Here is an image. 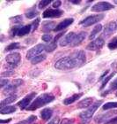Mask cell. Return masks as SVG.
I'll list each match as a JSON object with an SVG mask.
<instances>
[{
  "mask_svg": "<svg viewBox=\"0 0 117 124\" xmlns=\"http://www.w3.org/2000/svg\"><path fill=\"white\" fill-rule=\"evenodd\" d=\"M103 18H104V14H93L82 20L79 24L83 27H90L93 24L99 23V21L103 20Z\"/></svg>",
  "mask_w": 117,
  "mask_h": 124,
  "instance_id": "277c9868",
  "label": "cell"
},
{
  "mask_svg": "<svg viewBox=\"0 0 117 124\" xmlns=\"http://www.w3.org/2000/svg\"><path fill=\"white\" fill-rule=\"evenodd\" d=\"M108 73H109V70H106V72H104V73H103V75H102L101 76H100V77H99V81H101L102 79H103V78L105 77V76H106V77H107V74H108Z\"/></svg>",
  "mask_w": 117,
  "mask_h": 124,
  "instance_id": "7dc6e473",
  "label": "cell"
},
{
  "mask_svg": "<svg viewBox=\"0 0 117 124\" xmlns=\"http://www.w3.org/2000/svg\"><path fill=\"white\" fill-rule=\"evenodd\" d=\"M41 39H42V41L49 43V42H51V40H52V36L49 35V34H45V35H43V36H41Z\"/></svg>",
  "mask_w": 117,
  "mask_h": 124,
  "instance_id": "f35d334b",
  "label": "cell"
},
{
  "mask_svg": "<svg viewBox=\"0 0 117 124\" xmlns=\"http://www.w3.org/2000/svg\"><path fill=\"white\" fill-rule=\"evenodd\" d=\"M20 28L21 27L20 26H17V25H16V26H14L13 28V29H11L10 30V34H11V36H15L16 35H18V33H19V30H20Z\"/></svg>",
  "mask_w": 117,
  "mask_h": 124,
  "instance_id": "8d00e7d4",
  "label": "cell"
},
{
  "mask_svg": "<svg viewBox=\"0 0 117 124\" xmlns=\"http://www.w3.org/2000/svg\"><path fill=\"white\" fill-rule=\"evenodd\" d=\"M92 98H85L83 100L79 101L78 103V108L79 109H84V108H89L90 106L92 105Z\"/></svg>",
  "mask_w": 117,
  "mask_h": 124,
  "instance_id": "e0dca14e",
  "label": "cell"
},
{
  "mask_svg": "<svg viewBox=\"0 0 117 124\" xmlns=\"http://www.w3.org/2000/svg\"><path fill=\"white\" fill-rule=\"evenodd\" d=\"M39 14V12L36 10H33V9H30V10H28L26 13H25L26 17L27 19H33L37 17Z\"/></svg>",
  "mask_w": 117,
  "mask_h": 124,
  "instance_id": "4316f807",
  "label": "cell"
},
{
  "mask_svg": "<svg viewBox=\"0 0 117 124\" xmlns=\"http://www.w3.org/2000/svg\"><path fill=\"white\" fill-rule=\"evenodd\" d=\"M82 96H83V93H78V94H74V95L71 96L69 98H65L64 100V105L65 106H69V105H71V104H73L74 102H76L78 99L81 98Z\"/></svg>",
  "mask_w": 117,
  "mask_h": 124,
  "instance_id": "ffe728a7",
  "label": "cell"
},
{
  "mask_svg": "<svg viewBox=\"0 0 117 124\" xmlns=\"http://www.w3.org/2000/svg\"><path fill=\"white\" fill-rule=\"evenodd\" d=\"M9 84V81L7 79H2L1 80V83H0V86H1V88H4L5 85H8Z\"/></svg>",
  "mask_w": 117,
  "mask_h": 124,
  "instance_id": "ee69618b",
  "label": "cell"
},
{
  "mask_svg": "<svg viewBox=\"0 0 117 124\" xmlns=\"http://www.w3.org/2000/svg\"><path fill=\"white\" fill-rule=\"evenodd\" d=\"M113 108H117V102H107L102 106L103 110H109Z\"/></svg>",
  "mask_w": 117,
  "mask_h": 124,
  "instance_id": "f1b7e54d",
  "label": "cell"
},
{
  "mask_svg": "<svg viewBox=\"0 0 117 124\" xmlns=\"http://www.w3.org/2000/svg\"><path fill=\"white\" fill-rule=\"evenodd\" d=\"M71 57L73 58L74 60H75V61H76L77 65H78V68L82 67V66L85 63V61H86L85 53H84V52L82 51V50H78V51L73 52V53L71 54Z\"/></svg>",
  "mask_w": 117,
  "mask_h": 124,
  "instance_id": "9c48e42d",
  "label": "cell"
},
{
  "mask_svg": "<svg viewBox=\"0 0 117 124\" xmlns=\"http://www.w3.org/2000/svg\"><path fill=\"white\" fill-rule=\"evenodd\" d=\"M54 99H55V96L49 94V93H44V94L38 96L35 98V100L33 101V103H31V105L26 109L28 111H33V110L41 108L42 106L48 105V103L52 102Z\"/></svg>",
  "mask_w": 117,
  "mask_h": 124,
  "instance_id": "6da1fadb",
  "label": "cell"
},
{
  "mask_svg": "<svg viewBox=\"0 0 117 124\" xmlns=\"http://www.w3.org/2000/svg\"><path fill=\"white\" fill-rule=\"evenodd\" d=\"M13 75V70H9V71L2 73L1 76H2V77H6V76H11V75Z\"/></svg>",
  "mask_w": 117,
  "mask_h": 124,
  "instance_id": "60d3db41",
  "label": "cell"
},
{
  "mask_svg": "<svg viewBox=\"0 0 117 124\" xmlns=\"http://www.w3.org/2000/svg\"><path fill=\"white\" fill-rule=\"evenodd\" d=\"M16 112V107L13 106H7L1 108L0 110V114H13V113H15Z\"/></svg>",
  "mask_w": 117,
  "mask_h": 124,
  "instance_id": "d4e9b609",
  "label": "cell"
},
{
  "mask_svg": "<svg viewBox=\"0 0 117 124\" xmlns=\"http://www.w3.org/2000/svg\"><path fill=\"white\" fill-rule=\"evenodd\" d=\"M10 21H11V22L13 24H20L22 22L23 18H22V16L21 15H17V16H15V17H12V18H10Z\"/></svg>",
  "mask_w": 117,
  "mask_h": 124,
  "instance_id": "d6a6232c",
  "label": "cell"
},
{
  "mask_svg": "<svg viewBox=\"0 0 117 124\" xmlns=\"http://www.w3.org/2000/svg\"><path fill=\"white\" fill-rule=\"evenodd\" d=\"M64 32H60V33H58L56 36H55V38H54L53 42H56V43H57V41H58L59 39H62L61 37L64 36Z\"/></svg>",
  "mask_w": 117,
  "mask_h": 124,
  "instance_id": "b9f144b4",
  "label": "cell"
},
{
  "mask_svg": "<svg viewBox=\"0 0 117 124\" xmlns=\"http://www.w3.org/2000/svg\"><path fill=\"white\" fill-rule=\"evenodd\" d=\"M52 2L51 0H42V1H41V2L39 3V5H38V7L39 9H43V8H45L46 6H48L50 3Z\"/></svg>",
  "mask_w": 117,
  "mask_h": 124,
  "instance_id": "d590c367",
  "label": "cell"
},
{
  "mask_svg": "<svg viewBox=\"0 0 117 124\" xmlns=\"http://www.w3.org/2000/svg\"><path fill=\"white\" fill-rule=\"evenodd\" d=\"M115 90H117V78H115V80L112 81V82H111V83H110V86H109V89H108V91H107V92L103 93L102 95H105V94H107V93H108V92H111V91H115Z\"/></svg>",
  "mask_w": 117,
  "mask_h": 124,
  "instance_id": "4dcf8cb0",
  "label": "cell"
},
{
  "mask_svg": "<svg viewBox=\"0 0 117 124\" xmlns=\"http://www.w3.org/2000/svg\"><path fill=\"white\" fill-rule=\"evenodd\" d=\"M114 8V5L110 4L109 2H106V1H101V2H98L97 4L93 5L92 7V12L94 13H101V12H106V11H109Z\"/></svg>",
  "mask_w": 117,
  "mask_h": 124,
  "instance_id": "8992f818",
  "label": "cell"
},
{
  "mask_svg": "<svg viewBox=\"0 0 117 124\" xmlns=\"http://www.w3.org/2000/svg\"><path fill=\"white\" fill-rule=\"evenodd\" d=\"M56 27V23L55 21H44L42 23L41 27V30L43 32H49L51 30H55Z\"/></svg>",
  "mask_w": 117,
  "mask_h": 124,
  "instance_id": "ac0fdd59",
  "label": "cell"
},
{
  "mask_svg": "<svg viewBox=\"0 0 117 124\" xmlns=\"http://www.w3.org/2000/svg\"><path fill=\"white\" fill-rule=\"evenodd\" d=\"M107 47L109 48L110 50H115L117 49V37L113 38L111 41L108 43L107 44Z\"/></svg>",
  "mask_w": 117,
  "mask_h": 124,
  "instance_id": "836d02e7",
  "label": "cell"
},
{
  "mask_svg": "<svg viewBox=\"0 0 117 124\" xmlns=\"http://www.w3.org/2000/svg\"><path fill=\"white\" fill-rule=\"evenodd\" d=\"M56 47H57V43H56V42H51L48 45H46L45 51L47 52H52L53 51H55L56 49Z\"/></svg>",
  "mask_w": 117,
  "mask_h": 124,
  "instance_id": "83f0119b",
  "label": "cell"
},
{
  "mask_svg": "<svg viewBox=\"0 0 117 124\" xmlns=\"http://www.w3.org/2000/svg\"><path fill=\"white\" fill-rule=\"evenodd\" d=\"M53 115V110L50 108H45L41 112V119L44 121H48Z\"/></svg>",
  "mask_w": 117,
  "mask_h": 124,
  "instance_id": "44dd1931",
  "label": "cell"
},
{
  "mask_svg": "<svg viewBox=\"0 0 117 124\" xmlns=\"http://www.w3.org/2000/svg\"><path fill=\"white\" fill-rule=\"evenodd\" d=\"M17 98H18V96L16 95V94H13V95H11V96H9V97H7V98H5L4 100L1 101V103H0V106H1V108L5 107V106H9L10 104L13 103L14 101H16Z\"/></svg>",
  "mask_w": 117,
  "mask_h": 124,
  "instance_id": "d6986e66",
  "label": "cell"
},
{
  "mask_svg": "<svg viewBox=\"0 0 117 124\" xmlns=\"http://www.w3.org/2000/svg\"><path fill=\"white\" fill-rule=\"evenodd\" d=\"M18 86H16L14 83H12V84H8L5 87L4 91H3V93L4 94H11V95H13V92L16 91V88Z\"/></svg>",
  "mask_w": 117,
  "mask_h": 124,
  "instance_id": "cb8c5ba5",
  "label": "cell"
},
{
  "mask_svg": "<svg viewBox=\"0 0 117 124\" xmlns=\"http://www.w3.org/2000/svg\"><path fill=\"white\" fill-rule=\"evenodd\" d=\"M55 67L56 69L62 70V71H69V70H72L74 68L78 67L76 61L71 56H66V57L61 58L60 60H58L55 64Z\"/></svg>",
  "mask_w": 117,
  "mask_h": 124,
  "instance_id": "7a4b0ae2",
  "label": "cell"
},
{
  "mask_svg": "<svg viewBox=\"0 0 117 124\" xmlns=\"http://www.w3.org/2000/svg\"><path fill=\"white\" fill-rule=\"evenodd\" d=\"M86 37V32H79L78 34H77L76 36H75V39L73 40L72 44H71V47H75L78 46L81 44L82 42L84 41V38Z\"/></svg>",
  "mask_w": 117,
  "mask_h": 124,
  "instance_id": "2e32d148",
  "label": "cell"
},
{
  "mask_svg": "<svg viewBox=\"0 0 117 124\" xmlns=\"http://www.w3.org/2000/svg\"><path fill=\"white\" fill-rule=\"evenodd\" d=\"M105 41L104 39L101 37H98L95 40L92 41L88 45L86 46V49L89 51H98V50L101 49L102 47L104 46Z\"/></svg>",
  "mask_w": 117,
  "mask_h": 124,
  "instance_id": "30bf717a",
  "label": "cell"
},
{
  "mask_svg": "<svg viewBox=\"0 0 117 124\" xmlns=\"http://www.w3.org/2000/svg\"><path fill=\"white\" fill-rule=\"evenodd\" d=\"M36 96V93L35 92H32V93H29L28 95H26L23 99H21L20 102L18 103L19 106L20 107V109H26L27 108L28 106L31 105V101L33 100V98Z\"/></svg>",
  "mask_w": 117,
  "mask_h": 124,
  "instance_id": "4fadbf2b",
  "label": "cell"
},
{
  "mask_svg": "<svg viewBox=\"0 0 117 124\" xmlns=\"http://www.w3.org/2000/svg\"><path fill=\"white\" fill-rule=\"evenodd\" d=\"M64 14V11L59 9H47L42 13V17L45 19L50 18H59Z\"/></svg>",
  "mask_w": 117,
  "mask_h": 124,
  "instance_id": "8fae6325",
  "label": "cell"
},
{
  "mask_svg": "<svg viewBox=\"0 0 117 124\" xmlns=\"http://www.w3.org/2000/svg\"><path fill=\"white\" fill-rule=\"evenodd\" d=\"M48 124H60V122H59V119H58V118H55V119L51 120L50 122H48Z\"/></svg>",
  "mask_w": 117,
  "mask_h": 124,
  "instance_id": "f6af8a7d",
  "label": "cell"
},
{
  "mask_svg": "<svg viewBox=\"0 0 117 124\" xmlns=\"http://www.w3.org/2000/svg\"><path fill=\"white\" fill-rule=\"evenodd\" d=\"M117 114V110H115V111H109L106 113V114H99L97 116V118L95 119V122L97 123H103L106 124L107 122H108L109 121L115 118V115Z\"/></svg>",
  "mask_w": 117,
  "mask_h": 124,
  "instance_id": "ba28073f",
  "label": "cell"
},
{
  "mask_svg": "<svg viewBox=\"0 0 117 124\" xmlns=\"http://www.w3.org/2000/svg\"><path fill=\"white\" fill-rule=\"evenodd\" d=\"M32 32V25L29 24V25H25V26L21 27L20 29L19 30L18 36H24L26 35H28V34Z\"/></svg>",
  "mask_w": 117,
  "mask_h": 124,
  "instance_id": "7402d4cb",
  "label": "cell"
},
{
  "mask_svg": "<svg viewBox=\"0 0 117 124\" xmlns=\"http://www.w3.org/2000/svg\"><path fill=\"white\" fill-rule=\"evenodd\" d=\"M46 58H47V56L45 54L38 55V56H36V57H34L33 59L31 60V63L33 65L39 64V63H41V62H42L43 60H46Z\"/></svg>",
  "mask_w": 117,
  "mask_h": 124,
  "instance_id": "484cf974",
  "label": "cell"
},
{
  "mask_svg": "<svg viewBox=\"0 0 117 124\" xmlns=\"http://www.w3.org/2000/svg\"><path fill=\"white\" fill-rule=\"evenodd\" d=\"M40 21H41V20H40V18H36L35 21L31 24V25H32V32L37 29V28H38V26H39V24H40Z\"/></svg>",
  "mask_w": 117,
  "mask_h": 124,
  "instance_id": "74e56055",
  "label": "cell"
},
{
  "mask_svg": "<svg viewBox=\"0 0 117 124\" xmlns=\"http://www.w3.org/2000/svg\"><path fill=\"white\" fill-rule=\"evenodd\" d=\"M20 43H17V42L12 43V44H10L6 48H5V51H13V50H15V49H19V48H20Z\"/></svg>",
  "mask_w": 117,
  "mask_h": 124,
  "instance_id": "e575fe53",
  "label": "cell"
},
{
  "mask_svg": "<svg viewBox=\"0 0 117 124\" xmlns=\"http://www.w3.org/2000/svg\"><path fill=\"white\" fill-rule=\"evenodd\" d=\"M73 21H74V20L72 18L65 19V20H64L63 21H61L60 23L56 25V29H55L54 31L59 32V31H61V30H64V29H65L66 28H68L70 25H71V24L73 23Z\"/></svg>",
  "mask_w": 117,
  "mask_h": 124,
  "instance_id": "5bb4252c",
  "label": "cell"
},
{
  "mask_svg": "<svg viewBox=\"0 0 117 124\" xmlns=\"http://www.w3.org/2000/svg\"><path fill=\"white\" fill-rule=\"evenodd\" d=\"M70 2H71V3H73L74 5H79L81 1H80V0H78V1H77V0H71V1H70Z\"/></svg>",
  "mask_w": 117,
  "mask_h": 124,
  "instance_id": "681fc988",
  "label": "cell"
},
{
  "mask_svg": "<svg viewBox=\"0 0 117 124\" xmlns=\"http://www.w3.org/2000/svg\"><path fill=\"white\" fill-rule=\"evenodd\" d=\"M101 103H103L102 100L97 101L94 104H92V106H90L87 110H84L82 113L79 114V118H80V123L81 124H88L90 122V121L92 120V118L93 117V114H95V112L97 111V109L99 108V106L101 105Z\"/></svg>",
  "mask_w": 117,
  "mask_h": 124,
  "instance_id": "3957f363",
  "label": "cell"
},
{
  "mask_svg": "<svg viewBox=\"0 0 117 124\" xmlns=\"http://www.w3.org/2000/svg\"><path fill=\"white\" fill-rule=\"evenodd\" d=\"M60 124H74V120L65 118V119L62 120V122H60Z\"/></svg>",
  "mask_w": 117,
  "mask_h": 124,
  "instance_id": "ab89813d",
  "label": "cell"
},
{
  "mask_svg": "<svg viewBox=\"0 0 117 124\" xmlns=\"http://www.w3.org/2000/svg\"><path fill=\"white\" fill-rule=\"evenodd\" d=\"M101 30H102V25L101 24H98V25H96V26L94 27V29L92 30L91 34H90V36H89L90 40L95 38L97 35H98L99 32H101Z\"/></svg>",
  "mask_w": 117,
  "mask_h": 124,
  "instance_id": "603a6c76",
  "label": "cell"
},
{
  "mask_svg": "<svg viewBox=\"0 0 117 124\" xmlns=\"http://www.w3.org/2000/svg\"><path fill=\"white\" fill-rule=\"evenodd\" d=\"M117 29V23L115 21H112V22H109L107 24L106 28L104 29V32H103V36L107 37V36H111L114 32Z\"/></svg>",
  "mask_w": 117,
  "mask_h": 124,
  "instance_id": "9a60e30c",
  "label": "cell"
},
{
  "mask_svg": "<svg viewBox=\"0 0 117 124\" xmlns=\"http://www.w3.org/2000/svg\"><path fill=\"white\" fill-rule=\"evenodd\" d=\"M116 97H117V92H116Z\"/></svg>",
  "mask_w": 117,
  "mask_h": 124,
  "instance_id": "816d5d0a",
  "label": "cell"
},
{
  "mask_svg": "<svg viewBox=\"0 0 117 124\" xmlns=\"http://www.w3.org/2000/svg\"><path fill=\"white\" fill-rule=\"evenodd\" d=\"M11 122V119L9 120H1L0 121V124H4V123H8V122Z\"/></svg>",
  "mask_w": 117,
  "mask_h": 124,
  "instance_id": "c3c4849f",
  "label": "cell"
},
{
  "mask_svg": "<svg viewBox=\"0 0 117 124\" xmlns=\"http://www.w3.org/2000/svg\"><path fill=\"white\" fill-rule=\"evenodd\" d=\"M115 75V72H113L112 74H110L109 75H107V77H106V78L104 79V80L102 81L101 86H100V90H102V89H104V88H105V86L107 85V83H108V82H109V81L111 80V78H112Z\"/></svg>",
  "mask_w": 117,
  "mask_h": 124,
  "instance_id": "1f68e13d",
  "label": "cell"
},
{
  "mask_svg": "<svg viewBox=\"0 0 117 124\" xmlns=\"http://www.w3.org/2000/svg\"><path fill=\"white\" fill-rule=\"evenodd\" d=\"M76 35L77 34L74 33V32H70V33H68L67 35H65L64 37H62V39L60 40V42H59L60 46H62V47L71 46L73 40L75 39Z\"/></svg>",
  "mask_w": 117,
  "mask_h": 124,
  "instance_id": "7c38bea8",
  "label": "cell"
},
{
  "mask_svg": "<svg viewBox=\"0 0 117 124\" xmlns=\"http://www.w3.org/2000/svg\"><path fill=\"white\" fill-rule=\"evenodd\" d=\"M45 48H46V45H44L42 44H37L35 46H33V48H31L29 51L26 53V59L27 60H32L34 57L38 56V55H41V53L43 51H45Z\"/></svg>",
  "mask_w": 117,
  "mask_h": 124,
  "instance_id": "52a82bcc",
  "label": "cell"
},
{
  "mask_svg": "<svg viewBox=\"0 0 117 124\" xmlns=\"http://www.w3.org/2000/svg\"><path fill=\"white\" fill-rule=\"evenodd\" d=\"M5 61L12 68L18 67L21 61V55L19 52L10 53L5 57Z\"/></svg>",
  "mask_w": 117,
  "mask_h": 124,
  "instance_id": "5b68a950",
  "label": "cell"
},
{
  "mask_svg": "<svg viewBox=\"0 0 117 124\" xmlns=\"http://www.w3.org/2000/svg\"><path fill=\"white\" fill-rule=\"evenodd\" d=\"M106 124H117V117L113 118L111 121H109L108 122H107Z\"/></svg>",
  "mask_w": 117,
  "mask_h": 124,
  "instance_id": "bcb514c9",
  "label": "cell"
},
{
  "mask_svg": "<svg viewBox=\"0 0 117 124\" xmlns=\"http://www.w3.org/2000/svg\"><path fill=\"white\" fill-rule=\"evenodd\" d=\"M114 2H115V4H117V0H115V1H114Z\"/></svg>",
  "mask_w": 117,
  "mask_h": 124,
  "instance_id": "f907efd6",
  "label": "cell"
},
{
  "mask_svg": "<svg viewBox=\"0 0 117 124\" xmlns=\"http://www.w3.org/2000/svg\"><path fill=\"white\" fill-rule=\"evenodd\" d=\"M61 4H62L61 1H60V0H57V1H54L52 5H53L54 8H56V9H57L59 6H61Z\"/></svg>",
  "mask_w": 117,
  "mask_h": 124,
  "instance_id": "7bdbcfd3",
  "label": "cell"
},
{
  "mask_svg": "<svg viewBox=\"0 0 117 124\" xmlns=\"http://www.w3.org/2000/svg\"><path fill=\"white\" fill-rule=\"evenodd\" d=\"M36 119H37V117H36L35 115H31V116L28 117L27 119L24 120L22 122H20L16 124H31V123H33L34 121H36Z\"/></svg>",
  "mask_w": 117,
  "mask_h": 124,
  "instance_id": "f546056e",
  "label": "cell"
}]
</instances>
